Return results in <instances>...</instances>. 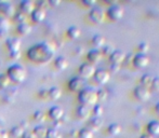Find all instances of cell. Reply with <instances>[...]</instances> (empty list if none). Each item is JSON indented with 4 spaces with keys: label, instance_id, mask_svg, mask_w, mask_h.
I'll return each mask as SVG.
<instances>
[{
    "label": "cell",
    "instance_id": "obj_1",
    "mask_svg": "<svg viewBox=\"0 0 159 138\" xmlns=\"http://www.w3.org/2000/svg\"><path fill=\"white\" fill-rule=\"evenodd\" d=\"M53 49L47 43H39L28 50L27 56L35 63H48L53 57Z\"/></svg>",
    "mask_w": 159,
    "mask_h": 138
},
{
    "label": "cell",
    "instance_id": "obj_2",
    "mask_svg": "<svg viewBox=\"0 0 159 138\" xmlns=\"http://www.w3.org/2000/svg\"><path fill=\"white\" fill-rule=\"evenodd\" d=\"M8 77L10 79V81H13L15 83H21L26 78V70L22 65L14 64V65L9 67Z\"/></svg>",
    "mask_w": 159,
    "mask_h": 138
},
{
    "label": "cell",
    "instance_id": "obj_3",
    "mask_svg": "<svg viewBox=\"0 0 159 138\" xmlns=\"http://www.w3.org/2000/svg\"><path fill=\"white\" fill-rule=\"evenodd\" d=\"M96 99H98V94H96V92L94 90H92V88H84L79 93V101L84 106L95 104Z\"/></svg>",
    "mask_w": 159,
    "mask_h": 138
},
{
    "label": "cell",
    "instance_id": "obj_4",
    "mask_svg": "<svg viewBox=\"0 0 159 138\" xmlns=\"http://www.w3.org/2000/svg\"><path fill=\"white\" fill-rule=\"evenodd\" d=\"M84 85H86V82L82 78H74L68 83L69 90L73 92H81L84 88Z\"/></svg>",
    "mask_w": 159,
    "mask_h": 138
},
{
    "label": "cell",
    "instance_id": "obj_5",
    "mask_svg": "<svg viewBox=\"0 0 159 138\" xmlns=\"http://www.w3.org/2000/svg\"><path fill=\"white\" fill-rule=\"evenodd\" d=\"M79 72L82 78H91L94 75L95 69L93 67V65H91V64H89V63H84L80 66Z\"/></svg>",
    "mask_w": 159,
    "mask_h": 138
},
{
    "label": "cell",
    "instance_id": "obj_6",
    "mask_svg": "<svg viewBox=\"0 0 159 138\" xmlns=\"http://www.w3.org/2000/svg\"><path fill=\"white\" fill-rule=\"evenodd\" d=\"M0 12L6 16H13L14 15V6L9 1H0Z\"/></svg>",
    "mask_w": 159,
    "mask_h": 138
},
{
    "label": "cell",
    "instance_id": "obj_7",
    "mask_svg": "<svg viewBox=\"0 0 159 138\" xmlns=\"http://www.w3.org/2000/svg\"><path fill=\"white\" fill-rule=\"evenodd\" d=\"M107 14H108V16L111 17V19L117 21V19H120L122 17V15H124V10H122L119 6H111V8L108 9V11H107Z\"/></svg>",
    "mask_w": 159,
    "mask_h": 138
},
{
    "label": "cell",
    "instance_id": "obj_8",
    "mask_svg": "<svg viewBox=\"0 0 159 138\" xmlns=\"http://www.w3.org/2000/svg\"><path fill=\"white\" fill-rule=\"evenodd\" d=\"M21 40L19 39V38H15V37H12L10 38V39L7 40V46H8V49L10 50V52H20V50H21Z\"/></svg>",
    "mask_w": 159,
    "mask_h": 138
},
{
    "label": "cell",
    "instance_id": "obj_9",
    "mask_svg": "<svg viewBox=\"0 0 159 138\" xmlns=\"http://www.w3.org/2000/svg\"><path fill=\"white\" fill-rule=\"evenodd\" d=\"M133 64L138 68H143L148 64V57L144 54V53H139L134 56Z\"/></svg>",
    "mask_w": 159,
    "mask_h": 138
},
{
    "label": "cell",
    "instance_id": "obj_10",
    "mask_svg": "<svg viewBox=\"0 0 159 138\" xmlns=\"http://www.w3.org/2000/svg\"><path fill=\"white\" fill-rule=\"evenodd\" d=\"M90 19H91V21L94 22L95 24L102 23L103 19H104V12L98 8L92 9L90 12Z\"/></svg>",
    "mask_w": 159,
    "mask_h": 138
},
{
    "label": "cell",
    "instance_id": "obj_11",
    "mask_svg": "<svg viewBox=\"0 0 159 138\" xmlns=\"http://www.w3.org/2000/svg\"><path fill=\"white\" fill-rule=\"evenodd\" d=\"M94 78L98 83L104 84L108 81L109 73H108V71L105 70V69H98V70H96L94 72Z\"/></svg>",
    "mask_w": 159,
    "mask_h": 138
},
{
    "label": "cell",
    "instance_id": "obj_12",
    "mask_svg": "<svg viewBox=\"0 0 159 138\" xmlns=\"http://www.w3.org/2000/svg\"><path fill=\"white\" fill-rule=\"evenodd\" d=\"M134 94H135V97L140 101H146L149 96V92L147 90V88L145 86L141 85V86H138L134 91Z\"/></svg>",
    "mask_w": 159,
    "mask_h": 138
},
{
    "label": "cell",
    "instance_id": "obj_13",
    "mask_svg": "<svg viewBox=\"0 0 159 138\" xmlns=\"http://www.w3.org/2000/svg\"><path fill=\"white\" fill-rule=\"evenodd\" d=\"M47 17V11L42 10V9L36 8L35 10L33 11L32 13V19L34 22H37V23H40V22L44 21V19Z\"/></svg>",
    "mask_w": 159,
    "mask_h": 138
},
{
    "label": "cell",
    "instance_id": "obj_14",
    "mask_svg": "<svg viewBox=\"0 0 159 138\" xmlns=\"http://www.w3.org/2000/svg\"><path fill=\"white\" fill-rule=\"evenodd\" d=\"M63 114H64L63 109L60 108V107H57V106L52 107V108L50 109V111H49L50 118L53 120H55V121H60V120L62 119V117H63Z\"/></svg>",
    "mask_w": 159,
    "mask_h": 138
},
{
    "label": "cell",
    "instance_id": "obj_15",
    "mask_svg": "<svg viewBox=\"0 0 159 138\" xmlns=\"http://www.w3.org/2000/svg\"><path fill=\"white\" fill-rule=\"evenodd\" d=\"M20 8H21L22 13L28 14V13H33V11L35 10V3L30 0H24L20 4Z\"/></svg>",
    "mask_w": 159,
    "mask_h": 138
},
{
    "label": "cell",
    "instance_id": "obj_16",
    "mask_svg": "<svg viewBox=\"0 0 159 138\" xmlns=\"http://www.w3.org/2000/svg\"><path fill=\"white\" fill-rule=\"evenodd\" d=\"M125 54L122 51H114L111 54V59L113 62V64H119L124 61Z\"/></svg>",
    "mask_w": 159,
    "mask_h": 138
},
{
    "label": "cell",
    "instance_id": "obj_17",
    "mask_svg": "<svg viewBox=\"0 0 159 138\" xmlns=\"http://www.w3.org/2000/svg\"><path fill=\"white\" fill-rule=\"evenodd\" d=\"M77 114L80 119H87L90 114V109H89L88 106H84V105H81V106L78 108L77 110Z\"/></svg>",
    "mask_w": 159,
    "mask_h": 138
},
{
    "label": "cell",
    "instance_id": "obj_18",
    "mask_svg": "<svg viewBox=\"0 0 159 138\" xmlns=\"http://www.w3.org/2000/svg\"><path fill=\"white\" fill-rule=\"evenodd\" d=\"M102 57V53L100 52L98 50H91L88 54V59L92 63H96L98 62Z\"/></svg>",
    "mask_w": 159,
    "mask_h": 138
},
{
    "label": "cell",
    "instance_id": "obj_19",
    "mask_svg": "<svg viewBox=\"0 0 159 138\" xmlns=\"http://www.w3.org/2000/svg\"><path fill=\"white\" fill-rule=\"evenodd\" d=\"M148 133L152 135H158L159 134V122L158 121H152L147 125Z\"/></svg>",
    "mask_w": 159,
    "mask_h": 138
},
{
    "label": "cell",
    "instance_id": "obj_20",
    "mask_svg": "<svg viewBox=\"0 0 159 138\" xmlns=\"http://www.w3.org/2000/svg\"><path fill=\"white\" fill-rule=\"evenodd\" d=\"M17 32H19L21 35L26 36V35L30 34V32H32V27H30V25L27 23L19 24V26H17Z\"/></svg>",
    "mask_w": 159,
    "mask_h": 138
},
{
    "label": "cell",
    "instance_id": "obj_21",
    "mask_svg": "<svg viewBox=\"0 0 159 138\" xmlns=\"http://www.w3.org/2000/svg\"><path fill=\"white\" fill-rule=\"evenodd\" d=\"M67 66H68V63H67V59L65 57L63 56L57 57V61H55V67L60 69V70H64V69L67 68Z\"/></svg>",
    "mask_w": 159,
    "mask_h": 138
},
{
    "label": "cell",
    "instance_id": "obj_22",
    "mask_svg": "<svg viewBox=\"0 0 159 138\" xmlns=\"http://www.w3.org/2000/svg\"><path fill=\"white\" fill-rule=\"evenodd\" d=\"M34 135H35L37 138H46L47 137V133H48V130L42 126H37V127L34 128Z\"/></svg>",
    "mask_w": 159,
    "mask_h": 138
},
{
    "label": "cell",
    "instance_id": "obj_23",
    "mask_svg": "<svg viewBox=\"0 0 159 138\" xmlns=\"http://www.w3.org/2000/svg\"><path fill=\"white\" fill-rule=\"evenodd\" d=\"M49 93V97H50L51 99H53V101H55V99H59L60 97H61L62 95V92L60 88H50V90L48 91Z\"/></svg>",
    "mask_w": 159,
    "mask_h": 138
},
{
    "label": "cell",
    "instance_id": "obj_24",
    "mask_svg": "<svg viewBox=\"0 0 159 138\" xmlns=\"http://www.w3.org/2000/svg\"><path fill=\"white\" fill-rule=\"evenodd\" d=\"M24 133H25V131H24V128L22 127V126H15V127H13L12 131H11L12 136L15 138H22Z\"/></svg>",
    "mask_w": 159,
    "mask_h": 138
},
{
    "label": "cell",
    "instance_id": "obj_25",
    "mask_svg": "<svg viewBox=\"0 0 159 138\" xmlns=\"http://www.w3.org/2000/svg\"><path fill=\"white\" fill-rule=\"evenodd\" d=\"M67 35L70 38H73V39H76V38H78L80 36V29L78 27H76V26H71V27L67 30Z\"/></svg>",
    "mask_w": 159,
    "mask_h": 138
},
{
    "label": "cell",
    "instance_id": "obj_26",
    "mask_svg": "<svg viewBox=\"0 0 159 138\" xmlns=\"http://www.w3.org/2000/svg\"><path fill=\"white\" fill-rule=\"evenodd\" d=\"M10 85V79L8 75H0V88H7Z\"/></svg>",
    "mask_w": 159,
    "mask_h": 138
},
{
    "label": "cell",
    "instance_id": "obj_27",
    "mask_svg": "<svg viewBox=\"0 0 159 138\" xmlns=\"http://www.w3.org/2000/svg\"><path fill=\"white\" fill-rule=\"evenodd\" d=\"M92 42L95 46H102V45H104V43H105V39L103 36L95 35L94 37L92 38Z\"/></svg>",
    "mask_w": 159,
    "mask_h": 138
},
{
    "label": "cell",
    "instance_id": "obj_28",
    "mask_svg": "<svg viewBox=\"0 0 159 138\" xmlns=\"http://www.w3.org/2000/svg\"><path fill=\"white\" fill-rule=\"evenodd\" d=\"M80 138H93V133L90 128H82L79 132Z\"/></svg>",
    "mask_w": 159,
    "mask_h": 138
},
{
    "label": "cell",
    "instance_id": "obj_29",
    "mask_svg": "<svg viewBox=\"0 0 159 138\" xmlns=\"http://www.w3.org/2000/svg\"><path fill=\"white\" fill-rule=\"evenodd\" d=\"M141 82H142L143 86H149L152 85V82H153V77L151 75H144L141 79Z\"/></svg>",
    "mask_w": 159,
    "mask_h": 138
},
{
    "label": "cell",
    "instance_id": "obj_30",
    "mask_svg": "<svg viewBox=\"0 0 159 138\" xmlns=\"http://www.w3.org/2000/svg\"><path fill=\"white\" fill-rule=\"evenodd\" d=\"M90 125L92 126L93 128H98L101 125H102V120H101V118L100 117H94V118H92L91 119V121H90Z\"/></svg>",
    "mask_w": 159,
    "mask_h": 138
},
{
    "label": "cell",
    "instance_id": "obj_31",
    "mask_svg": "<svg viewBox=\"0 0 159 138\" xmlns=\"http://www.w3.org/2000/svg\"><path fill=\"white\" fill-rule=\"evenodd\" d=\"M46 138H61V135L57 128H51V130H48Z\"/></svg>",
    "mask_w": 159,
    "mask_h": 138
},
{
    "label": "cell",
    "instance_id": "obj_32",
    "mask_svg": "<svg viewBox=\"0 0 159 138\" xmlns=\"http://www.w3.org/2000/svg\"><path fill=\"white\" fill-rule=\"evenodd\" d=\"M108 132L111 133V135H117L118 133L120 132V125H118L117 123L111 124L108 126Z\"/></svg>",
    "mask_w": 159,
    "mask_h": 138
},
{
    "label": "cell",
    "instance_id": "obj_33",
    "mask_svg": "<svg viewBox=\"0 0 159 138\" xmlns=\"http://www.w3.org/2000/svg\"><path fill=\"white\" fill-rule=\"evenodd\" d=\"M15 21L19 22V24H24V23H27V17H26V14L24 13L20 12L15 15Z\"/></svg>",
    "mask_w": 159,
    "mask_h": 138
},
{
    "label": "cell",
    "instance_id": "obj_34",
    "mask_svg": "<svg viewBox=\"0 0 159 138\" xmlns=\"http://www.w3.org/2000/svg\"><path fill=\"white\" fill-rule=\"evenodd\" d=\"M9 27H10V24L7 19H0V30H3V32H8Z\"/></svg>",
    "mask_w": 159,
    "mask_h": 138
},
{
    "label": "cell",
    "instance_id": "obj_35",
    "mask_svg": "<svg viewBox=\"0 0 159 138\" xmlns=\"http://www.w3.org/2000/svg\"><path fill=\"white\" fill-rule=\"evenodd\" d=\"M37 6L39 9H42V10H44V11H47L49 8H50V3H49V1H43V0H41V1L38 2Z\"/></svg>",
    "mask_w": 159,
    "mask_h": 138
},
{
    "label": "cell",
    "instance_id": "obj_36",
    "mask_svg": "<svg viewBox=\"0 0 159 138\" xmlns=\"http://www.w3.org/2000/svg\"><path fill=\"white\" fill-rule=\"evenodd\" d=\"M34 118H35L37 121L39 122H42L44 120V118H46V115L43 114V112H41V111H37V112L34 114Z\"/></svg>",
    "mask_w": 159,
    "mask_h": 138
},
{
    "label": "cell",
    "instance_id": "obj_37",
    "mask_svg": "<svg viewBox=\"0 0 159 138\" xmlns=\"http://www.w3.org/2000/svg\"><path fill=\"white\" fill-rule=\"evenodd\" d=\"M93 112H94L95 117H100V115L103 113L102 106H100V105H96V106H94V108H93Z\"/></svg>",
    "mask_w": 159,
    "mask_h": 138
},
{
    "label": "cell",
    "instance_id": "obj_38",
    "mask_svg": "<svg viewBox=\"0 0 159 138\" xmlns=\"http://www.w3.org/2000/svg\"><path fill=\"white\" fill-rule=\"evenodd\" d=\"M152 88L156 91H159V77H156L153 79V82H152Z\"/></svg>",
    "mask_w": 159,
    "mask_h": 138
},
{
    "label": "cell",
    "instance_id": "obj_39",
    "mask_svg": "<svg viewBox=\"0 0 159 138\" xmlns=\"http://www.w3.org/2000/svg\"><path fill=\"white\" fill-rule=\"evenodd\" d=\"M148 44L147 43H141L140 46H139V50L141 51V52H146L147 50H148Z\"/></svg>",
    "mask_w": 159,
    "mask_h": 138
},
{
    "label": "cell",
    "instance_id": "obj_40",
    "mask_svg": "<svg viewBox=\"0 0 159 138\" xmlns=\"http://www.w3.org/2000/svg\"><path fill=\"white\" fill-rule=\"evenodd\" d=\"M0 138H9V134L4 128H0Z\"/></svg>",
    "mask_w": 159,
    "mask_h": 138
},
{
    "label": "cell",
    "instance_id": "obj_41",
    "mask_svg": "<svg viewBox=\"0 0 159 138\" xmlns=\"http://www.w3.org/2000/svg\"><path fill=\"white\" fill-rule=\"evenodd\" d=\"M22 138H37V137L34 135L33 132H25L23 136H22Z\"/></svg>",
    "mask_w": 159,
    "mask_h": 138
},
{
    "label": "cell",
    "instance_id": "obj_42",
    "mask_svg": "<svg viewBox=\"0 0 159 138\" xmlns=\"http://www.w3.org/2000/svg\"><path fill=\"white\" fill-rule=\"evenodd\" d=\"M119 68H120L119 64H113V63H111V71H114V72H117V71L119 70Z\"/></svg>",
    "mask_w": 159,
    "mask_h": 138
},
{
    "label": "cell",
    "instance_id": "obj_43",
    "mask_svg": "<svg viewBox=\"0 0 159 138\" xmlns=\"http://www.w3.org/2000/svg\"><path fill=\"white\" fill-rule=\"evenodd\" d=\"M96 94H98V97H100V98H106V92H104V91H100Z\"/></svg>",
    "mask_w": 159,
    "mask_h": 138
},
{
    "label": "cell",
    "instance_id": "obj_44",
    "mask_svg": "<svg viewBox=\"0 0 159 138\" xmlns=\"http://www.w3.org/2000/svg\"><path fill=\"white\" fill-rule=\"evenodd\" d=\"M104 52L107 53V54H111V53L114 52V50H113V48H111V46H107V48H105Z\"/></svg>",
    "mask_w": 159,
    "mask_h": 138
},
{
    "label": "cell",
    "instance_id": "obj_45",
    "mask_svg": "<svg viewBox=\"0 0 159 138\" xmlns=\"http://www.w3.org/2000/svg\"><path fill=\"white\" fill-rule=\"evenodd\" d=\"M20 55H21V53L20 52H12L11 53V57H13V58H19Z\"/></svg>",
    "mask_w": 159,
    "mask_h": 138
},
{
    "label": "cell",
    "instance_id": "obj_46",
    "mask_svg": "<svg viewBox=\"0 0 159 138\" xmlns=\"http://www.w3.org/2000/svg\"><path fill=\"white\" fill-rule=\"evenodd\" d=\"M141 138H153V137L149 136V135H143V136L141 137Z\"/></svg>",
    "mask_w": 159,
    "mask_h": 138
},
{
    "label": "cell",
    "instance_id": "obj_47",
    "mask_svg": "<svg viewBox=\"0 0 159 138\" xmlns=\"http://www.w3.org/2000/svg\"><path fill=\"white\" fill-rule=\"evenodd\" d=\"M156 111H157V112L159 113V103L157 104V106H156Z\"/></svg>",
    "mask_w": 159,
    "mask_h": 138
}]
</instances>
